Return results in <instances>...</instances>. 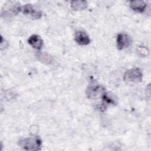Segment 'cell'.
I'll use <instances>...</instances> for the list:
<instances>
[{"label": "cell", "instance_id": "obj_11", "mask_svg": "<svg viewBox=\"0 0 151 151\" xmlns=\"http://www.w3.org/2000/svg\"><path fill=\"white\" fill-rule=\"evenodd\" d=\"M137 51L142 56H146L148 54L147 50L144 47H139L137 48Z\"/></svg>", "mask_w": 151, "mask_h": 151}, {"label": "cell", "instance_id": "obj_6", "mask_svg": "<svg viewBox=\"0 0 151 151\" xmlns=\"http://www.w3.org/2000/svg\"><path fill=\"white\" fill-rule=\"evenodd\" d=\"M75 40L79 45H86L90 42V40L88 35L82 31H78L76 32Z\"/></svg>", "mask_w": 151, "mask_h": 151}, {"label": "cell", "instance_id": "obj_1", "mask_svg": "<svg viewBox=\"0 0 151 151\" xmlns=\"http://www.w3.org/2000/svg\"><path fill=\"white\" fill-rule=\"evenodd\" d=\"M104 93V87L94 81H93L90 83L86 90V95L87 97L92 100L102 98Z\"/></svg>", "mask_w": 151, "mask_h": 151}, {"label": "cell", "instance_id": "obj_7", "mask_svg": "<svg viewBox=\"0 0 151 151\" xmlns=\"http://www.w3.org/2000/svg\"><path fill=\"white\" fill-rule=\"evenodd\" d=\"M28 42L31 46L37 50L41 49L43 45V41L42 38L36 34H34L29 37L28 40Z\"/></svg>", "mask_w": 151, "mask_h": 151}, {"label": "cell", "instance_id": "obj_4", "mask_svg": "<svg viewBox=\"0 0 151 151\" xmlns=\"http://www.w3.org/2000/svg\"><path fill=\"white\" fill-rule=\"evenodd\" d=\"M131 42L130 38L126 34L120 33L117 37V47L120 50L129 46Z\"/></svg>", "mask_w": 151, "mask_h": 151}, {"label": "cell", "instance_id": "obj_10", "mask_svg": "<svg viewBox=\"0 0 151 151\" xmlns=\"http://www.w3.org/2000/svg\"><path fill=\"white\" fill-rule=\"evenodd\" d=\"M71 7L76 11H83L87 8V2L86 1H73L71 2Z\"/></svg>", "mask_w": 151, "mask_h": 151}, {"label": "cell", "instance_id": "obj_9", "mask_svg": "<svg viewBox=\"0 0 151 151\" xmlns=\"http://www.w3.org/2000/svg\"><path fill=\"white\" fill-rule=\"evenodd\" d=\"M130 8L137 12H142L146 7V4L143 1H133L130 2Z\"/></svg>", "mask_w": 151, "mask_h": 151}, {"label": "cell", "instance_id": "obj_8", "mask_svg": "<svg viewBox=\"0 0 151 151\" xmlns=\"http://www.w3.org/2000/svg\"><path fill=\"white\" fill-rule=\"evenodd\" d=\"M36 57L40 61L45 64H52L55 62L54 57L46 52H38L36 53Z\"/></svg>", "mask_w": 151, "mask_h": 151}, {"label": "cell", "instance_id": "obj_5", "mask_svg": "<svg viewBox=\"0 0 151 151\" xmlns=\"http://www.w3.org/2000/svg\"><path fill=\"white\" fill-rule=\"evenodd\" d=\"M21 9L24 14L28 15L34 19H39L42 15L41 11L36 10V9H35L31 4H27L24 5Z\"/></svg>", "mask_w": 151, "mask_h": 151}, {"label": "cell", "instance_id": "obj_2", "mask_svg": "<svg viewBox=\"0 0 151 151\" xmlns=\"http://www.w3.org/2000/svg\"><path fill=\"white\" fill-rule=\"evenodd\" d=\"M142 77V73L139 68H131L125 72L123 79L126 83L133 84L141 82Z\"/></svg>", "mask_w": 151, "mask_h": 151}, {"label": "cell", "instance_id": "obj_3", "mask_svg": "<svg viewBox=\"0 0 151 151\" xmlns=\"http://www.w3.org/2000/svg\"><path fill=\"white\" fill-rule=\"evenodd\" d=\"M18 145L25 150H38L40 149L41 141L38 138H27L19 140Z\"/></svg>", "mask_w": 151, "mask_h": 151}]
</instances>
